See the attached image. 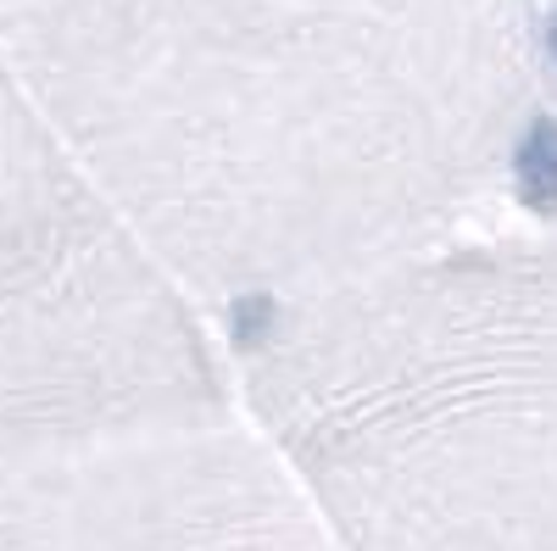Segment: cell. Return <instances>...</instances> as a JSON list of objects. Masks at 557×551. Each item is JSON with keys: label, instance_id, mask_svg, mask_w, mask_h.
Segmentation results:
<instances>
[{"label": "cell", "instance_id": "cell-1", "mask_svg": "<svg viewBox=\"0 0 557 551\" xmlns=\"http://www.w3.org/2000/svg\"><path fill=\"white\" fill-rule=\"evenodd\" d=\"M546 0H23L67 156L207 317L519 206Z\"/></svg>", "mask_w": 557, "mask_h": 551}, {"label": "cell", "instance_id": "cell-2", "mask_svg": "<svg viewBox=\"0 0 557 551\" xmlns=\"http://www.w3.org/2000/svg\"><path fill=\"white\" fill-rule=\"evenodd\" d=\"M228 390L341 551H557V217L502 206L251 312Z\"/></svg>", "mask_w": 557, "mask_h": 551}, {"label": "cell", "instance_id": "cell-3", "mask_svg": "<svg viewBox=\"0 0 557 551\" xmlns=\"http://www.w3.org/2000/svg\"><path fill=\"white\" fill-rule=\"evenodd\" d=\"M34 551H341L235 406L101 429L39 485Z\"/></svg>", "mask_w": 557, "mask_h": 551}, {"label": "cell", "instance_id": "cell-4", "mask_svg": "<svg viewBox=\"0 0 557 551\" xmlns=\"http://www.w3.org/2000/svg\"><path fill=\"white\" fill-rule=\"evenodd\" d=\"M546 7H557V0H546Z\"/></svg>", "mask_w": 557, "mask_h": 551}]
</instances>
